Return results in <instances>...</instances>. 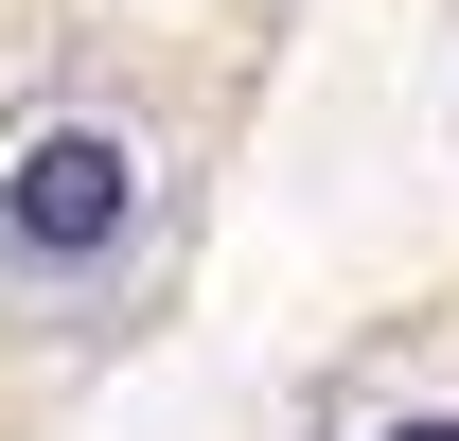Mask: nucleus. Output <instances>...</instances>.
I'll use <instances>...</instances> for the list:
<instances>
[{
    "mask_svg": "<svg viewBox=\"0 0 459 441\" xmlns=\"http://www.w3.org/2000/svg\"><path fill=\"white\" fill-rule=\"evenodd\" d=\"M142 212H160V160H142L124 124H36V142L0 160V265L36 282V300H89V282H124Z\"/></svg>",
    "mask_w": 459,
    "mask_h": 441,
    "instance_id": "nucleus-1",
    "label": "nucleus"
},
{
    "mask_svg": "<svg viewBox=\"0 0 459 441\" xmlns=\"http://www.w3.org/2000/svg\"><path fill=\"white\" fill-rule=\"evenodd\" d=\"M371 441H459V406H406V424H371Z\"/></svg>",
    "mask_w": 459,
    "mask_h": 441,
    "instance_id": "nucleus-2",
    "label": "nucleus"
}]
</instances>
